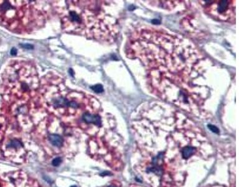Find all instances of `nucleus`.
<instances>
[{
  "instance_id": "nucleus-1",
  "label": "nucleus",
  "mask_w": 249,
  "mask_h": 187,
  "mask_svg": "<svg viewBox=\"0 0 249 187\" xmlns=\"http://www.w3.org/2000/svg\"><path fill=\"white\" fill-rule=\"evenodd\" d=\"M126 56L138 60L150 91L199 117H209L216 68L191 41L152 27H135L125 46Z\"/></svg>"
},
{
  "instance_id": "nucleus-2",
  "label": "nucleus",
  "mask_w": 249,
  "mask_h": 187,
  "mask_svg": "<svg viewBox=\"0 0 249 187\" xmlns=\"http://www.w3.org/2000/svg\"><path fill=\"white\" fill-rule=\"evenodd\" d=\"M141 159L138 170L156 187L166 158L175 152L187 166L206 160L212 147L201 129L184 113L166 102L141 104L131 121Z\"/></svg>"
},
{
  "instance_id": "nucleus-3",
  "label": "nucleus",
  "mask_w": 249,
  "mask_h": 187,
  "mask_svg": "<svg viewBox=\"0 0 249 187\" xmlns=\"http://www.w3.org/2000/svg\"><path fill=\"white\" fill-rule=\"evenodd\" d=\"M52 6L62 30L100 42H113L119 32V13L113 2L55 1Z\"/></svg>"
},
{
  "instance_id": "nucleus-4",
  "label": "nucleus",
  "mask_w": 249,
  "mask_h": 187,
  "mask_svg": "<svg viewBox=\"0 0 249 187\" xmlns=\"http://www.w3.org/2000/svg\"><path fill=\"white\" fill-rule=\"evenodd\" d=\"M39 85V75L33 63L11 61L2 74L0 90L3 102L9 109H37Z\"/></svg>"
},
{
  "instance_id": "nucleus-5",
  "label": "nucleus",
  "mask_w": 249,
  "mask_h": 187,
  "mask_svg": "<svg viewBox=\"0 0 249 187\" xmlns=\"http://www.w3.org/2000/svg\"><path fill=\"white\" fill-rule=\"evenodd\" d=\"M48 14L37 1H0V26L20 34L37 31L46 24Z\"/></svg>"
},
{
  "instance_id": "nucleus-6",
  "label": "nucleus",
  "mask_w": 249,
  "mask_h": 187,
  "mask_svg": "<svg viewBox=\"0 0 249 187\" xmlns=\"http://www.w3.org/2000/svg\"><path fill=\"white\" fill-rule=\"evenodd\" d=\"M199 2L204 11L210 16L219 21H235V1L220 0V1H201Z\"/></svg>"
},
{
  "instance_id": "nucleus-7",
  "label": "nucleus",
  "mask_w": 249,
  "mask_h": 187,
  "mask_svg": "<svg viewBox=\"0 0 249 187\" xmlns=\"http://www.w3.org/2000/svg\"><path fill=\"white\" fill-rule=\"evenodd\" d=\"M2 149L5 155L9 158L15 157L19 152L24 151L23 142L19 137L14 134L3 139Z\"/></svg>"
},
{
  "instance_id": "nucleus-8",
  "label": "nucleus",
  "mask_w": 249,
  "mask_h": 187,
  "mask_svg": "<svg viewBox=\"0 0 249 187\" xmlns=\"http://www.w3.org/2000/svg\"><path fill=\"white\" fill-rule=\"evenodd\" d=\"M46 129L48 132L46 134V138L50 144L56 148L62 147L64 144V137H63V135L59 133L57 134L55 132H52L47 128Z\"/></svg>"
},
{
  "instance_id": "nucleus-9",
  "label": "nucleus",
  "mask_w": 249,
  "mask_h": 187,
  "mask_svg": "<svg viewBox=\"0 0 249 187\" xmlns=\"http://www.w3.org/2000/svg\"><path fill=\"white\" fill-rule=\"evenodd\" d=\"M7 119L3 113L0 114V141L4 139V135L7 128Z\"/></svg>"
},
{
  "instance_id": "nucleus-10",
  "label": "nucleus",
  "mask_w": 249,
  "mask_h": 187,
  "mask_svg": "<svg viewBox=\"0 0 249 187\" xmlns=\"http://www.w3.org/2000/svg\"><path fill=\"white\" fill-rule=\"evenodd\" d=\"M92 89L96 93H101L104 91V88L101 84H96L92 86Z\"/></svg>"
},
{
  "instance_id": "nucleus-11",
  "label": "nucleus",
  "mask_w": 249,
  "mask_h": 187,
  "mask_svg": "<svg viewBox=\"0 0 249 187\" xmlns=\"http://www.w3.org/2000/svg\"><path fill=\"white\" fill-rule=\"evenodd\" d=\"M62 159L61 157H56L52 160V165L54 167H58L59 165H60V164L62 163Z\"/></svg>"
},
{
  "instance_id": "nucleus-12",
  "label": "nucleus",
  "mask_w": 249,
  "mask_h": 187,
  "mask_svg": "<svg viewBox=\"0 0 249 187\" xmlns=\"http://www.w3.org/2000/svg\"><path fill=\"white\" fill-rule=\"evenodd\" d=\"M209 128L211 129V130H212L213 132L217 133V132H218V129H217V128L215 127L212 126V125H209Z\"/></svg>"
},
{
  "instance_id": "nucleus-13",
  "label": "nucleus",
  "mask_w": 249,
  "mask_h": 187,
  "mask_svg": "<svg viewBox=\"0 0 249 187\" xmlns=\"http://www.w3.org/2000/svg\"><path fill=\"white\" fill-rule=\"evenodd\" d=\"M16 52H17V50L15 48H12L11 49V55H13V56L16 55Z\"/></svg>"
},
{
  "instance_id": "nucleus-14",
  "label": "nucleus",
  "mask_w": 249,
  "mask_h": 187,
  "mask_svg": "<svg viewBox=\"0 0 249 187\" xmlns=\"http://www.w3.org/2000/svg\"><path fill=\"white\" fill-rule=\"evenodd\" d=\"M108 187H120L119 185H117V184H115V183H111L110 184Z\"/></svg>"
},
{
  "instance_id": "nucleus-15",
  "label": "nucleus",
  "mask_w": 249,
  "mask_h": 187,
  "mask_svg": "<svg viewBox=\"0 0 249 187\" xmlns=\"http://www.w3.org/2000/svg\"><path fill=\"white\" fill-rule=\"evenodd\" d=\"M31 187H40L39 184H36L35 183H33V186H31Z\"/></svg>"
},
{
  "instance_id": "nucleus-16",
  "label": "nucleus",
  "mask_w": 249,
  "mask_h": 187,
  "mask_svg": "<svg viewBox=\"0 0 249 187\" xmlns=\"http://www.w3.org/2000/svg\"><path fill=\"white\" fill-rule=\"evenodd\" d=\"M0 187H3L2 184V182H0Z\"/></svg>"
},
{
  "instance_id": "nucleus-17",
  "label": "nucleus",
  "mask_w": 249,
  "mask_h": 187,
  "mask_svg": "<svg viewBox=\"0 0 249 187\" xmlns=\"http://www.w3.org/2000/svg\"><path fill=\"white\" fill-rule=\"evenodd\" d=\"M70 187H77V186H76V185H74V186H70Z\"/></svg>"
}]
</instances>
